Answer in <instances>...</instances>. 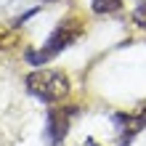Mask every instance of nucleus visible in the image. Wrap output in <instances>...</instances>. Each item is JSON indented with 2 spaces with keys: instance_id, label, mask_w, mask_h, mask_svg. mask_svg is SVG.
<instances>
[{
  "instance_id": "f257e3e1",
  "label": "nucleus",
  "mask_w": 146,
  "mask_h": 146,
  "mask_svg": "<svg viewBox=\"0 0 146 146\" xmlns=\"http://www.w3.org/2000/svg\"><path fill=\"white\" fill-rule=\"evenodd\" d=\"M27 88L42 101H61L69 93V80L58 69H40L27 77Z\"/></svg>"
},
{
  "instance_id": "f03ea898",
  "label": "nucleus",
  "mask_w": 146,
  "mask_h": 146,
  "mask_svg": "<svg viewBox=\"0 0 146 146\" xmlns=\"http://www.w3.org/2000/svg\"><path fill=\"white\" fill-rule=\"evenodd\" d=\"M74 37H77V32H74L72 24H61V27L53 32V37H50V40H48L40 50H32V53H27V58H29V61H35V64L48 61V58H53L58 50H64V48L69 45Z\"/></svg>"
},
{
  "instance_id": "7ed1b4c3",
  "label": "nucleus",
  "mask_w": 146,
  "mask_h": 146,
  "mask_svg": "<svg viewBox=\"0 0 146 146\" xmlns=\"http://www.w3.org/2000/svg\"><path fill=\"white\" fill-rule=\"evenodd\" d=\"M66 125H69V111H56V114H50V135H53L56 143L64 138Z\"/></svg>"
},
{
  "instance_id": "20e7f679",
  "label": "nucleus",
  "mask_w": 146,
  "mask_h": 146,
  "mask_svg": "<svg viewBox=\"0 0 146 146\" xmlns=\"http://www.w3.org/2000/svg\"><path fill=\"white\" fill-rule=\"evenodd\" d=\"M122 122H125V135H133V133H138L141 127L146 125V104H143L138 111H133V114L122 117Z\"/></svg>"
},
{
  "instance_id": "39448f33",
  "label": "nucleus",
  "mask_w": 146,
  "mask_h": 146,
  "mask_svg": "<svg viewBox=\"0 0 146 146\" xmlns=\"http://www.w3.org/2000/svg\"><path fill=\"white\" fill-rule=\"evenodd\" d=\"M119 8V0H93V11L96 13H114Z\"/></svg>"
},
{
  "instance_id": "423d86ee",
  "label": "nucleus",
  "mask_w": 146,
  "mask_h": 146,
  "mask_svg": "<svg viewBox=\"0 0 146 146\" xmlns=\"http://www.w3.org/2000/svg\"><path fill=\"white\" fill-rule=\"evenodd\" d=\"M133 19H135V24H138V27L146 29V3H141V5L133 11Z\"/></svg>"
}]
</instances>
